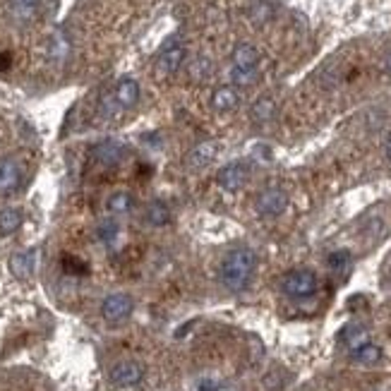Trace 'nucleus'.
<instances>
[{
	"instance_id": "nucleus-14",
	"label": "nucleus",
	"mask_w": 391,
	"mask_h": 391,
	"mask_svg": "<svg viewBox=\"0 0 391 391\" xmlns=\"http://www.w3.org/2000/svg\"><path fill=\"white\" fill-rule=\"evenodd\" d=\"M122 147L120 144H115V142H104V144H97L94 147V152L92 156L94 159L99 161V164H104V166H113V164H118V161L122 159Z\"/></svg>"
},
{
	"instance_id": "nucleus-17",
	"label": "nucleus",
	"mask_w": 391,
	"mask_h": 391,
	"mask_svg": "<svg viewBox=\"0 0 391 391\" xmlns=\"http://www.w3.org/2000/svg\"><path fill=\"white\" fill-rule=\"evenodd\" d=\"M132 206H135V197H132L130 192H113L108 199H106V209H108V214H113V216L127 214V211H132Z\"/></svg>"
},
{
	"instance_id": "nucleus-20",
	"label": "nucleus",
	"mask_w": 391,
	"mask_h": 391,
	"mask_svg": "<svg viewBox=\"0 0 391 391\" xmlns=\"http://www.w3.org/2000/svg\"><path fill=\"white\" fill-rule=\"evenodd\" d=\"M22 226V211L20 209H3L0 211V236H13Z\"/></svg>"
},
{
	"instance_id": "nucleus-2",
	"label": "nucleus",
	"mask_w": 391,
	"mask_h": 391,
	"mask_svg": "<svg viewBox=\"0 0 391 391\" xmlns=\"http://www.w3.org/2000/svg\"><path fill=\"white\" fill-rule=\"evenodd\" d=\"M317 288H320V278L310 269H293L281 278V290L288 298L295 300L312 298L317 293Z\"/></svg>"
},
{
	"instance_id": "nucleus-11",
	"label": "nucleus",
	"mask_w": 391,
	"mask_h": 391,
	"mask_svg": "<svg viewBox=\"0 0 391 391\" xmlns=\"http://www.w3.org/2000/svg\"><path fill=\"white\" fill-rule=\"evenodd\" d=\"M238 104H240V94L236 92V87H219L211 94V106L219 113H231V111L238 108Z\"/></svg>"
},
{
	"instance_id": "nucleus-28",
	"label": "nucleus",
	"mask_w": 391,
	"mask_h": 391,
	"mask_svg": "<svg viewBox=\"0 0 391 391\" xmlns=\"http://www.w3.org/2000/svg\"><path fill=\"white\" fill-rule=\"evenodd\" d=\"M10 65V53H0V70H8Z\"/></svg>"
},
{
	"instance_id": "nucleus-12",
	"label": "nucleus",
	"mask_w": 391,
	"mask_h": 391,
	"mask_svg": "<svg viewBox=\"0 0 391 391\" xmlns=\"http://www.w3.org/2000/svg\"><path fill=\"white\" fill-rule=\"evenodd\" d=\"M260 63V51L253 43H238L233 51V68L236 70H253Z\"/></svg>"
},
{
	"instance_id": "nucleus-1",
	"label": "nucleus",
	"mask_w": 391,
	"mask_h": 391,
	"mask_svg": "<svg viewBox=\"0 0 391 391\" xmlns=\"http://www.w3.org/2000/svg\"><path fill=\"white\" fill-rule=\"evenodd\" d=\"M257 269V255L250 248H233L221 262V283L228 290H243L250 286Z\"/></svg>"
},
{
	"instance_id": "nucleus-21",
	"label": "nucleus",
	"mask_w": 391,
	"mask_h": 391,
	"mask_svg": "<svg viewBox=\"0 0 391 391\" xmlns=\"http://www.w3.org/2000/svg\"><path fill=\"white\" fill-rule=\"evenodd\" d=\"M118 223H115L113 219H106L99 223V238L104 240V243H115V238H118Z\"/></svg>"
},
{
	"instance_id": "nucleus-22",
	"label": "nucleus",
	"mask_w": 391,
	"mask_h": 391,
	"mask_svg": "<svg viewBox=\"0 0 391 391\" xmlns=\"http://www.w3.org/2000/svg\"><path fill=\"white\" fill-rule=\"evenodd\" d=\"M231 77H233V82H236V85L250 87L253 82H257V77H260V70H257V68H253V70H236V68H233Z\"/></svg>"
},
{
	"instance_id": "nucleus-18",
	"label": "nucleus",
	"mask_w": 391,
	"mask_h": 391,
	"mask_svg": "<svg viewBox=\"0 0 391 391\" xmlns=\"http://www.w3.org/2000/svg\"><path fill=\"white\" fill-rule=\"evenodd\" d=\"M382 348L379 346H374L372 341L365 346H360L357 350H353L350 353V357H353V362H357V365H377L379 360H382Z\"/></svg>"
},
{
	"instance_id": "nucleus-13",
	"label": "nucleus",
	"mask_w": 391,
	"mask_h": 391,
	"mask_svg": "<svg viewBox=\"0 0 391 391\" xmlns=\"http://www.w3.org/2000/svg\"><path fill=\"white\" fill-rule=\"evenodd\" d=\"M144 221H147L149 226H154V228L169 226V223H171V209H169V204L161 202V199H154V202H149L147 209H144Z\"/></svg>"
},
{
	"instance_id": "nucleus-9",
	"label": "nucleus",
	"mask_w": 391,
	"mask_h": 391,
	"mask_svg": "<svg viewBox=\"0 0 391 391\" xmlns=\"http://www.w3.org/2000/svg\"><path fill=\"white\" fill-rule=\"evenodd\" d=\"M113 101L118 104V108H135L139 101V85L132 77H122V80L113 89Z\"/></svg>"
},
{
	"instance_id": "nucleus-6",
	"label": "nucleus",
	"mask_w": 391,
	"mask_h": 391,
	"mask_svg": "<svg viewBox=\"0 0 391 391\" xmlns=\"http://www.w3.org/2000/svg\"><path fill=\"white\" fill-rule=\"evenodd\" d=\"M250 178V166L243 164V161H233V164L223 166V169L216 173V183L228 190V192H236V190H240L248 183Z\"/></svg>"
},
{
	"instance_id": "nucleus-29",
	"label": "nucleus",
	"mask_w": 391,
	"mask_h": 391,
	"mask_svg": "<svg viewBox=\"0 0 391 391\" xmlns=\"http://www.w3.org/2000/svg\"><path fill=\"white\" fill-rule=\"evenodd\" d=\"M384 72H387V75H391V51L384 55Z\"/></svg>"
},
{
	"instance_id": "nucleus-5",
	"label": "nucleus",
	"mask_w": 391,
	"mask_h": 391,
	"mask_svg": "<svg viewBox=\"0 0 391 391\" xmlns=\"http://www.w3.org/2000/svg\"><path fill=\"white\" fill-rule=\"evenodd\" d=\"M185 63V46L180 43H173V46H166L161 55L156 58V77H173L178 70Z\"/></svg>"
},
{
	"instance_id": "nucleus-8",
	"label": "nucleus",
	"mask_w": 391,
	"mask_h": 391,
	"mask_svg": "<svg viewBox=\"0 0 391 391\" xmlns=\"http://www.w3.org/2000/svg\"><path fill=\"white\" fill-rule=\"evenodd\" d=\"M22 185V169L15 159H0V197L15 194Z\"/></svg>"
},
{
	"instance_id": "nucleus-24",
	"label": "nucleus",
	"mask_w": 391,
	"mask_h": 391,
	"mask_svg": "<svg viewBox=\"0 0 391 391\" xmlns=\"http://www.w3.org/2000/svg\"><path fill=\"white\" fill-rule=\"evenodd\" d=\"M209 60L206 58H197L192 65H190V72H192V77H197V80H202V77H209Z\"/></svg>"
},
{
	"instance_id": "nucleus-4",
	"label": "nucleus",
	"mask_w": 391,
	"mask_h": 391,
	"mask_svg": "<svg viewBox=\"0 0 391 391\" xmlns=\"http://www.w3.org/2000/svg\"><path fill=\"white\" fill-rule=\"evenodd\" d=\"M286 206H288V194L278 187L264 190V192L257 197V211H260V216H264V219H276V216H281L283 211H286Z\"/></svg>"
},
{
	"instance_id": "nucleus-30",
	"label": "nucleus",
	"mask_w": 391,
	"mask_h": 391,
	"mask_svg": "<svg viewBox=\"0 0 391 391\" xmlns=\"http://www.w3.org/2000/svg\"><path fill=\"white\" fill-rule=\"evenodd\" d=\"M384 154H387V159L391 161V135H389V139H387V144H384Z\"/></svg>"
},
{
	"instance_id": "nucleus-25",
	"label": "nucleus",
	"mask_w": 391,
	"mask_h": 391,
	"mask_svg": "<svg viewBox=\"0 0 391 391\" xmlns=\"http://www.w3.org/2000/svg\"><path fill=\"white\" fill-rule=\"evenodd\" d=\"M63 266L65 271H72V273H87V264L82 260H77V257H65Z\"/></svg>"
},
{
	"instance_id": "nucleus-7",
	"label": "nucleus",
	"mask_w": 391,
	"mask_h": 391,
	"mask_svg": "<svg viewBox=\"0 0 391 391\" xmlns=\"http://www.w3.org/2000/svg\"><path fill=\"white\" fill-rule=\"evenodd\" d=\"M142 379H144V367H142V362H135V360H122L118 365H113V370H111V382L122 389L137 387Z\"/></svg>"
},
{
	"instance_id": "nucleus-19",
	"label": "nucleus",
	"mask_w": 391,
	"mask_h": 391,
	"mask_svg": "<svg viewBox=\"0 0 391 391\" xmlns=\"http://www.w3.org/2000/svg\"><path fill=\"white\" fill-rule=\"evenodd\" d=\"M255 122H269L273 115H276V104L269 97H262L253 104V111H250Z\"/></svg>"
},
{
	"instance_id": "nucleus-10",
	"label": "nucleus",
	"mask_w": 391,
	"mask_h": 391,
	"mask_svg": "<svg viewBox=\"0 0 391 391\" xmlns=\"http://www.w3.org/2000/svg\"><path fill=\"white\" fill-rule=\"evenodd\" d=\"M216 154H219V144L216 142H202L187 154V166L192 171H199V169H204V166H209L211 161L216 159Z\"/></svg>"
},
{
	"instance_id": "nucleus-27",
	"label": "nucleus",
	"mask_w": 391,
	"mask_h": 391,
	"mask_svg": "<svg viewBox=\"0 0 391 391\" xmlns=\"http://www.w3.org/2000/svg\"><path fill=\"white\" fill-rule=\"evenodd\" d=\"M15 3H17L20 8H34V5L41 3V0H15Z\"/></svg>"
},
{
	"instance_id": "nucleus-3",
	"label": "nucleus",
	"mask_w": 391,
	"mask_h": 391,
	"mask_svg": "<svg viewBox=\"0 0 391 391\" xmlns=\"http://www.w3.org/2000/svg\"><path fill=\"white\" fill-rule=\"evenodd\" d=\"M132 307L135 303L127 293H111L101 303V317L108 324H120L132 315Z\"/></svg>"
},
{
	"instance_id": "nucleus-16",
	"label": "nucleus",
	"mask_w": 391,
	"mask_h": 391,
	"mask_svg": "<svg viewBox=\"0 0 391 391\" xmlns=\"http://www.w3.org/2000/svg\"><path fill=\"white\" fill-rule=\"evenodd\" d=\"M10 271L17 278H29L34 273V253H15L10 257Z\"/></svg>"
},
{
	"instance_id": "nucleus-15",
	"label": "nucleus",
	"mask_w": 391,
	"mask_h": 391,
	"mask_svg": "<svg viewBox=\"0 0 391 391\" xmlns=\"http://www.w3.org/2000/svg\"><path fill=\"white\" fill-rule=\"evenodd\" d=\"M341 341H343L346 346H348V350L353 353L360 346L370 343V332H367L365 327H357V324H350V327H346L343 332H341Z\"/></svg>"
},
{
	"instance_id": "nucleus-23",
	"label": "nucleus",
	"mask_w": 391,
	"mask_h": 391,
	"mask_svg": "<svg viewBox=\"0 0 391 391\" xmlns=\"http://www.w3.org/2000/svg\"><path fill=\"white\" fill-rule=\"evenodd\" d=\"M329 266H332L334 271H341V269H346L348 266V262H350V253L348 250H339V253H332L329 255Z\"/></svg>"
},
{
	"instance_id": "nucleus-26",
	"label": "nucleus",
	"mask_w": 391,
	"mask_h": 391,
	"mask_svg": "<svg viewBox=\"0 0 391 391\" xmlns=\"http://www.w3.org/2000/svg\"><path fill=\"white\" fill-rule=\"evenodd\" d=\"M253 17H255L257 22H264V20H269V17H271V5L266 3V0H262V3L257 5V8L253 10Z\"/></svg>"
}]
</instances>
